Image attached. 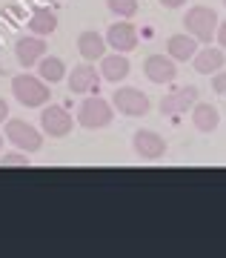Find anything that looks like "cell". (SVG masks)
Returning a JSON list of instances; mask_svg holds the SVG:
<instances>
[{
  "label": "cell",
  "instance_id": "6da1fadb",
  "mask_svg": "<svg viewBox=\"0 0 226 258\" xmlns=\"http://www.w3.org/2000/svg\"><path fill=\"white\" fill-rule=\"evenodd\" d=\"M12 95L18 98L20 106H26V109H40L46 103L52 101V89H49V83L40 81L37 75H29V72H20L12 78Z\"/></svg>",
  "mask_w": 226,
  "mask_h": 258
},
{
  "label": "cell",
  "instance_id": "7a4b0ae2",
  "mask_svg": "<svg viewBox=\"0 0 226 258\" xmlns=\"http://www.w3.org/2000/svg\"><path fill=\"white\" fill-rule=\"evenodd\" d=\"M112 118H115V106L95 92V95H86L81 101L74 123H81L83 129H106L112 123Z\"/></svg>",
  "mask_w": 226,
  "mask_h": 258
},
{
  "label": "cell",
  "instance_id": "3957f363",
  "mask_svg": "<svg viewBox=\"0 0 226 258\" xmlns=\"http://www.w3.org/2000/svg\"><path fill=\"white\" fill-rule=\"evenodd\" d=\"M3 135H6V141H9L12 147H18L20 152H26V155L40 152V147H43L40 129L32 126V123L23 120V118H9L6 120V123H3Z\"/></svg>",
  "mask_w": 226,
  "mask_h": 258
},
{
  "label": "cell",
  "instance_id": "277c9868",
  "mask_svg": "<svg viewBox=\"0 0 226 258\" xmlns=\"http://www.w3.org/2000/svg\"><path fill=\"white\" fill-rule=\"evenodd\" d=\"M217 12L212 6H192L186 9V18H183V26L198 43H212L215 40V29H217Z\"/></svg>",
  "mask_w": 226,
  "mask_h": 258
},
{
  "label": "cell",
  "instance_id": "5b68a950",
  "mask_svg": "<svg viewBox=\"0 0 226 258\" xmlns=\"http://www.w3.org/2000/svg\"><path fill=\"white\" fill-rule=\"evenodd\" d=\"M109 103H112L120 115H126V118H143V115H149V109H152L149 95L140 92L137 86H120V89H115Z\"/></svg>",
  "mask_w": 226,
  "mask_h": 258
},
{
  "label": "cell",
  "instance_id": "8992f818",
  "mask_svg": "<svg viewBox=\"0 0 226 258\" xmlns=\"http://www.w3.org/2000/svg\"><path fill=\"white\" fill-rule=\"evenodd\" d=\"M106 46L112 52H120V55H129V52H135L137 43H140V35H137V26L132 20H118V23H112L106 29Z\"/></svg>",
  "mask_w": 226,
  "mask_h": 258
},
{
  "label": "cell",
  "instance_id": "52a82bcc",
  "mask_svg": "<svg viewBox=\"0 0 226 258\" xmlns=\"http://www.w3.org/2000/svg\"><path fill=\"white\" fill-rule=\"evenodd\" d=\"M74 126V118L63 106H57V103H46L40 106V129H43L49 138H66Z\"/></svg>",
  "mask_w": 226,
  "mask_h": 258
},
{
  "label": "cell",
  "instance_id": "ba28073f",
  "mask_svg": "<svg viewBox=\"0 0 226 258\" xmlns=\"http://www.w3.org/2000/svg\"><path fill=\"white\" fill-rule=\"evenodd\" d=\"M198 101H200L198 86H181V89H172L169 95L161 98V112L169 115V118H178V115H186Z\"/></svg>",
  "mask_w": 226,
  "mask_h": 258
},
{
  "label": "cell",
  "instance_id": "9c48e42d",
  "mask_svg": "<svg viewBox=\"0 0 226 258\" xmlns=\"http://www.w3.org/2000/svg\"><path fill=\"white\" fill-rule=\"evenodd\" d=\"M132 149L143 161H158V158L166 155V141L155 129H137L135 135H132Z\"/></svg>",
  "mask_w": 226,
  "mask_h": 258
},
{
  "label": "cell",
  "instance_id": "30bf717a",
  "mask_svg": "<svg viewBox=\"0 0 226 258\" xmlns=\"http://www.w3.org/2000/svg\"><path fill=\"white\" fill-rule=\"evenodd\" d=\"M66 83H69L72 95H95L100 89V72L83 60L81 66H74L72 72L66 75Z\"/></svg>",
  "mask_w": 226,
  "mask_h": 258
},
{
  "label": "cell",
  "instance_id": "8fae6325",
  "mask_svg": "<svg viewBox=\"0 0 226 258\" xmlns=\"http://www.w3.org/2000/svg\"><path fill=\"white\" fill-rule=\"evenodd\" d=\"M143 75L158 86H166L178 78V63L169 55H149L143 60Z\"/></svg>",
  "mask_w": 226,
  "mask_h": 258
},
{
  "label": "cell",
  "instance_id": "7c38bea8",
  "mask_svg": "<svg viewBox=\"0 0 226 258\" xmlns=\"http://www.w3.org/2000/svg\"><path fill=\"white\" fill-rule=\"evenodd\" d=\"M46 55V43L40 35H20L15 40V57H18L20 66L26 69H35V63Z\"/></svg>",
  "mask_w": 226,
  "mask_h": 258
},
{
  "label": "cell",
  "instance_id": "4fadbf2b",
  "mask_svg": "<svg viewBox=\"0 0 226 258\" xmlns=\"http://www.w3.org/2000/svg\"><path fill=\"white\" fill-rule=\"evenodd\" d=\"M98 63H100V81H109V83H123V81L129 78V72H132L129 57L120 55V52L103 55Z\"/></svg>",
  "mask_w": 226,
  "mask_h": 258
},
{
  "label": "cell",
  "instance_id": "5bb4252c",
  "mask_svg": "<svg viewBox=\"0 0 226 258\" xmlns=\"http://www.w3.org/2000/svg\"><path fill=\"white\" fill-rule=\"evenodd\" d=\"M192 66H195V72L198 75H215L217 69H223L226 66V52L220 46H203L195 52V57H192Z\"/></svg>",
  "mask_w": 226,
  "mask_h": 258
},
{
  "label": "cell",
  "instance_id": "9a60e30c",
  "mask_svg": "<svg viewBox=\"0 0 226 258\" xmlns=\"http://www.w3.org/2000/svg\"><path fill=\"white\" fill-rule=\"evenodd\" d=\"M106 37L98 35L95 29H86V32H81L78 35V52H81V57L86 60V63H95V60H100V57L106 55Z\"/></svg>",
  "mask_w": 226,
  "mask_h": 258
},
{
  "label": "cell",
  "instance_id": "2e32d148",
  "mask_svg": "<svg viewBox=\"0 0 226 258\" xmlns=\"http://www.w3.org/2000/svg\"><path fill=\"white\" fill-rule=\"evenodd\" d=\"M198 49H200V43H198V40H195V37L189 35V32L172 35L169 40H166V55L172 57L175 63H186V60H192Z\"/></svg>",
  "mask_w": 226,
  "mask_h": 258
},
{
  "label": "cell",
  "instance_id": "e0dca14e",
  "mask_svg": "<svg viewBox=\"0 0 226 258\" xmlns=\"http://www.w3.org/2000/svg\"><path fill=\"white\" fill-rule=\"evenodd\" d=\"M189 112H192V126L198 129V132H203V135H209V132H215V129L220 126V112H217V106H212V103L198 101Z\"/></svg>",
  "mask_w": 226,
  "mask_h": 258
},
{
  "label": "cell",
  "instance_id": "ac0fdd59",
  "mask_svg": "<svg viewBox=\"0 0 226 258\" xmlns=\"http://www.w3.org/2000/svg\"><path fill=\"white\" fill-rule=\"evenodd\" d=\"M35 69H37V78L46 81L49 86H52V83H60L66 78V63L57 55H43L35 63Z\"/></svg>",
  "mask_w": 226,
  "mask_h": 258
},
{
  "label": "cell",
  "instance_id": "d6986e66",
  "mask_svg": "<svg viewBox=\"0 0 226 258\" xmlns=\"http://www.w3.org/2000/svg\"><path fill=\"white\" fill-rule=\"evenodd\" d=\"M57 29V15L52 9H35L32 12V20H29V32L40 37H49Z\"/></svg>",
  "mask_w": 226,
  "mask_h": 258
},
{
  "label": "cell",
  "instance_id": "ffe728a7",
  "mask_svg": "<svg viewBox=\"0 0 226 258\" xmlns=\"http://www.w3.org/2000/svg\"><path fill=\"white\" fill-rule=\"evenodd\" d=\"M106 6L112 15H118L120 20H132L140 9V3L137 0H106Z\"/></svg>",
  "mask_w": 226,
  "mask_h": 258
},
{
  "label": "cell",
  "instance_id": "44dd1931",
  "mask_svg": "<svg viewBox=\"0 0 226 258\" xmlns=\"http://www.w3.org/2000/svg\"><path fill=\"white\" fill-rule=\"evenodd\" d=\"M0 166H32V158H26V152H6L0 158Z\"/></svg>",
  "mask_w": 226,
  "mask_h": 258
},
{
  "label": "cell",
  "instance_id": "7402d4cb",
  "mask_svg": "<svg viewBox=\"0 0 226 258\" xmlns=\"http://www.w3.org/2000/svg\"><path fill=\"white\" fill-rule=\"evenodd\" d=\"M212 78V89L217 95H226V69H217L215 75H209Z\"/></svg>",
  "mask_w": 226,
  "mask_h": 258
},
{
  "label": "cell",
  "instance_id": "603a6c76",
  "mask_svg": "<svg viewBox=\"0 0 226 258\" xmlns=\"http://www.w3.org/2000/svg\"><path fill=\"white\" fill-rule=\"evenodd\" d=\"M215 40H217V46L226 52V20H217V29H215Z\"/></svg>",
  "mask_w": 226,
  "mask_h": 258
},
{
  "label": "cell",
  "instance_id": "cb8c5ba5",
  "mask_svg": "<svg viewBox=\"0 0 226 258\" xmlns=\"http://www.w3.org/2000/svg\"><path fill=\"white\" fill-rule=\"evenodd\" d=\"M163 9H181V6H186V0H158Z\"/></svg>",
  "mask_w": 226,
  "mask_h": 258
},
{
  "label": "cell",
  "instance_id": "d4e9b609",
  "mask_svg": "<svg viewBox=\"0 0 226 258\" xmlns=\"http://www.w3.org/2000/svg\"><path fill=\"white\" fill-rule=\"evenodd\" d=\"M6 120H9V103L0 98V123H6Z\"/></svg>",
  "mask_w": 226,
  "mask_h": 258
},
{
  "label": "cell",
  "instance_id": "484cf974",
  "mask_svg": "<svg viewBox=\"0 0 226 258\" xmlns=\"http://www.w3.org/2000/svg\"><path fill=\"white\" fill-rule=\"evenodd\" d=\"M0 152H3V135H0Z\"/></svg>",
  "mask_w": 226,
  "mask_h": 258
},
{
  "label": "cell",
  "instance_id": "4316f807",
  "mask_svg": "<svg viewBox=\"0 0 226 258\" xmlns=\"http://www.w3.org/2000/svg\"><path fill=\"white\" fill-rule=\"evenodd\" d=\"M223 6H226V0H223Z\"/></svg>",
  "mask_w": 226,
  "mask_h": 258
}]
</instances>
